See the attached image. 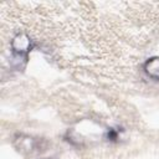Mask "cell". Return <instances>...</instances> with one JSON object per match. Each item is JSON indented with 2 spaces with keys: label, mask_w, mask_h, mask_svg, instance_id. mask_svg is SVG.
<instances>
[{
  "label": "cell",
  "mask_w": 159,
  "mask_h": 159,
  "mask_svg": "<svg viewBox=\"0 0 159 159\" xmlns=\"http://www.w3.org/2000/svg\"><path fill=\"white\" fill-rule=\"evenodd\" d=\"M144 68H145V72H147L150 77L159 80V58H158V57L150 58V60L145 63Z\"/></svg>",
  "instance_id": "cell-2"
},
{
  "label": "cell",
  "mask_w": 159,
  "mask_h": 159,
  "mask_svg": "<svg viewBox=\"0 0 159 159\" xmlns=\"http://www.w3.org/2000/svg\"><path fill=\"white\" fill-rule=\"evenodd\" d=\"M11 47H12V51H14V55L16 58H26L27 52L32 47V42L29 36L20 34L14 37V40L11 42Z\"/></svg>",
  "instance_id": "cell-1"
}]
</instances>
